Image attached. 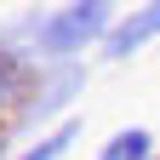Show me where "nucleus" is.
Wrapping results in <instances>:
<instances>
[{"label":"nucleus","instance_id":"423d86ee","mask_svg":"<svg viewBox=\"0 0 160 160\" xmlns=\"http://www.w3.org/2000/svg\"><path fill=\"white\" fill-rule=\"evenodd\" d=\"M80 137H86V120L74 114V120H63V126H52L46 137H29V143L17 149L12 160H69V154H74V143H80Z\"/></svg>","mask_w":160,"mask_h":160},{"label":"nucleus","instance_id":"7ed1b4c3","mask_svg":"<svg viewBox=\"0 0 160 160\" xmlns=\"http://www.w3.org/2000/svg\"><path fill=\"white\" fill-rule=\"evenodd\" d=\"M149 46H160V0H132V6L120 12V23L109 29L103 52H97L92 63L120 69V63H132V57H143Z\"/></svg>","mask_w":160,"mask_h":160},{"label":"nucleus","instance_id":"f03ea898","mask_svg":"<svg viewBox=\"0 0 160 160\" xmlns=\"http://www.w3.org/2000/svg\"><path fill=\"white\" fill-rule=\"evenodd\" d=\"M92 69H97V63H40L29 97H23L17 114H12V132L29 143V137H46L52 126L74 120V114H80V97H86V86H92Z\"/></svg>","mask_w":160,"mask_h":160},{"label":"nucleus","instance_id":"20e7f679","mask_svg":"<svg viewBox=\"0 0 160 160\" xmlns=\"http://www.w3.org/2000/svg\"><path fill=\"white\" fill-rule=\"evenodd\" d=\"M34 74H40V57H34L29 46L0 40V126H12V114H17V103L29 97Z\"/></svg>","mask_w":160,"mask_h":160},{"label":"nucleus","instance_id":"0eeeda50","mask_svg":"<svg viewBox=\"0 0 160 160\" xmlns=\"http://www.w3.org/2000/svg\"><path fill=\"white\" fill-rule=\"evenodd\" d=\"M17 149H23V137H17V132H12V126H0V160H12V154H17Z\"/></svg>","mask_w":160,"mask_h":160},{"label":"nucleus","instance_id":"f257e3e1","mask_svg":"<svg viewBox=\"0 0 160 160\" xmlns=\"http://www.w3.org/2000/svg\"><path fill=\"white\" fill-rule=\"evenodd\" d=\"M120 12V0H17L0 12V40L29 46L40 63H92Z\"/></svg>","mask_w":160,"mask_h":160},{"label":"nucleus","instance_id":"39448f33","mask_svg":"<svg viewBox=\"0 0 160 160\" xmlns=\"http://www.w3.org/2000/svg\"><path fill=\"white\" fill-rule=\"evenodd\" d=\"M92 160H160V132L154 126H114L92 149Z\"/></svg>","mask_w":160,"mask_h":160}]
</instances>
